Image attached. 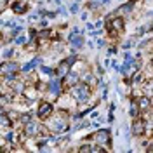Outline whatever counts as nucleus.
<instances>
[{"instance_id":"nucleus-16","label":"nucleus","mask_w":153,"mask_h":153,"mask_svg":"<svg viewBox=\"0 0 153 153\" xmlns=\"http://www.w3.org/2000/svg\"><path fill=\"white\" fill-rule=\"evenodd\" d=\"M137 111H139V105H137L136 101H132V103H131V115H132V117H136V115H137Z\"/></svg>"},{"instance_id":"nucleus-17","label":"nucleus","mask_w":153,"mask_h":153,"mask_svg":"<svg viewBox=\"0 0 153 153\" xmlns=\"http://www.w3.org/2000/svg\"><path fill=\"white\" fill-rule=\"evenodd\" d=\"M38 63H40V59H33V61H31V63H28V65L23 68V70H25V71H28V70H31L33 66H37Z\"/></svg>"},{"instance_id":"nucleus-26","label":"nucleus","mask_w":153,"mask_h":153,"mask_svg":"<svg viewBox=\"0 0 153 153\" xmlns=\"http://www.w3.org/2000/svg\"><path fill=\"white\" fill-rule=\"evenodd\" d=\"M150 152H153V146H152V148H150Z\"/></svg>"},{"instance_id":"nucleus-21","label":"nucleus","mask_w":153,"mask_h":153,"mask_svg":"<svg viewBox=\"0 0 153 153\" xmlns=\"http://www.w3.org/2000/svg\"><path fill=\"white\" fill-rule=\"evenodd\" d=\"M92 152H105V150H103V148H101V146H92Z\"/></svg>"},{"instance_id":"nucleus-11","label":"nucleus","mask_w":153,"mask_h":153,"mask_svg":"<svg viewBox=\"0 0 153 153\" xmlns=\"http://www.w3.org/2000/svg\"><path fill=\"white\" fill-rule=\"evenodd\" d=\"M76 82H78V76L75 73H68L65 76V85H76Z\"/></svg>"},{"instance_id":"nucleus-4","label":"nucleus","mask_w":153,"mask_h":153,"mask_svg":"<svg viewBox=\"0 0 153 153\" xmlns=\"http://www.w3.org/2000/svg\"><path fill=\"white\" fill-rule=\"evenodd\" d=\"M66 120L65 118H61V117H57V118H54V122L51 124V129L54 131V132H63V131H66Z\"/></svg>"},{"instance_id":"nucleus-18","label":"nucleus","mask_w":153,"mask_h":153,"mask_svg":"<svg viewBox=\"0 0 153 153\" xmlns=\"http://www.w3.org/2000/svg\"><path fill=\"white\" fill-rule=\"evenodd\" d=\"M10 122H9V118L5 117V113H2V127H9Z\"/></svg>"},{"instance_id":"nucleus-23","label":"nucleus","mask_w":153,"mask_h":153,"mask_svg":"<svg viewBox=\"0 0 153 153\" xmlns=\"http://www.w3.org/2000/svg\"><path fill=\"white\" fill-rule=\"evenodd\" d=\"M42 71H44V73H45V75H51V73H52V71H51V70H49V68H42Z\"/></svg>"},{"instance_id":"nucleus-12","label":"nucleus","mask_w":153,"mask_h":153,"mask_svg":"<svg viewBox=\"0 0 153 153\" xmlns=\"http://www.w3.org/2000/svg\"><path fill=\"white\" fill-rule=\"evenodd\" d=\"M49 92H51V94H54V96H57V94H59V82H57V80H54V82H51V87H49Z\"/></svg>"},{"instance_id":"nucleus-19","label":"nucleus","mask_w":153,"mask_h":153,"mask_svg":"<svg viewBox=\"0 0 153 153\" xmlns=\"http://www.w3.org/2000/svg\"><path fill=\"white\" fill-rule=\"evenodd\" d=\"M80 152H92L91 146H80Z\"/></svg>"},{"instance_id":"nucleus-24","label":"nucleus","mask_w":153,"mask_h":153,"mask_svg":"<svg viewBox=\"0 0 153 153\" xmlns=\"http://www.w3.org/2000/svg\"><path fill=\"white\" fill-rule=\"evenodd\" d=\"M10 54H12V51H5V52H4V57H9Z\"/></svg>"},{"instance_id":"nucleus-2","label":"nucleus","mask_w":153,"mask_h":153,"mask_svg":"<svg viewBox=\"0 0 153 153\" xmlns=\"http://www.w3.org/2000/svg\"><path fill=\"white\" fill-rule=\"evenodd\" d=\"M19 70V66L16 65V63H2V66H0V71H2V75L9 76V78H12V76L16 75V71Z\"/></svg>"},{"instance_id":"nucleus-3","label":"nucleus","mask_w":153,"mask_h":153,"mask_svg":"<svg viewBox=\"0 0 153 153\" xmlns=\"http://www.w3.org/2000/svg\"><path fill=\"white\" fill-rule=\"evenodd\" d=\"M94 139L97 144H108L110 143V131L108 129H99L94 134Z\"/></svg>"},{"instance_id":"nucleus-5","label":"nucleus","mask_w":153,"mask_h":153,"mask_svg":"<svg viewBox=\"0 0 153 153\" xmlns=\"http://www.w3.org/2000/svg\"><path fill=\"white\" fill-rule=\"evenodd\" d=\"M52 113V105L51 103H40V106H38V117L40 118H45V117H49V115Z\"/></svg>"},{"instance_id":"nucleus-15","label":"nucleus","mask_w":153,"mask_h":153,"mask_svg":"<svg viewBox=\"0 0 153 153\" xmlns=\"http://www.w3.org/2000/svg\"><path fill=\"white\" fill-rule=\"evenodd\" d=\"M144 92H146V96H152V97H153V80H152V82H148V84L144 85Z\"/></svg>"},{"instance_id":"nucleus-20","label":"nucleus","mask_w":153,"mask_h":153,"mask_svg":"<svg viewBox=\"0 0 153 153\" xmlns=\"http://www.w3.org/2000/svg\"><path fill=\"white\" fill-rule=\"evenodd\" d=\"M21 120H23L25 124H28V122H30V115H23V117H21Z\"/></svg>"},{"instance_id":"nucleus-7","label":"nucleus","mask_w":153,"mask_h":153,"mask_svg":"<svg viewBox=\"0 0 153 153\" xmlns=\"http://www.w3.org/2000/svg\"><path fill=\"white\" fill-rule=\"evenodd\" d=\"M143 132H144V122H143V120H134L132 134H134V136H141Z\"/></svg>"},{"instance_id":"nucleus-6","label":"nucleus","mask_w":153,"mask_h":153,"mask_svg":"<svg viewBox=\"0 0 153 153\" xmlns=\"http://www.w3.org/2000/svg\"><path fill=\"white\" fill-rule=\"evenodd\" d=\"M73 63H75V57L65 59V61H63V63H61V65L57 66V73H59V75H66V73H68V68L71 66Z\"/></svg>"},{"instance_id":"nucleus-25","label":"nucleus","mask_w":153,"mask_h":153,"mask_svg":"<svg viewBox=\"0 0 153 153\" xmlns=\"http://www.w3.org/2000/svg\"><path fill=\"white\" fill-rule=\"evenodd\" d=\"M5 5H7V0H2V9H5Z\"/></svg>"},{"instance_id":"nucleus-13","label":"nucleus","mask_w":153,"mask_h":153,"mask_svg":"<svg viewBox=\"0 0 153 153\" xmlns=\"http://www.w3.org/2000/svg\"><path fill=\"white\" fill-rule=\"evenodd\" d=\"M137 105H139L141 110L146 111V110H150V99H148V97H143V99H139V103H137Z\"/></svg>"},{"instance_id":"nucleus-1","label":"nucleus","mask_w":153,"mask_h":153,"mask_svg":"<svg viewBox=\"0 0 153 153\" xmlns=\"http://www.w3.org/2000/svg\"><path fill=\"white\" fill-rule=\"evenodd\" d=\"M71 94L75 96V99L78 103H85L87 99H89V87L87 85H73L71 89Z\"/></svg>"},{"instance_id":"nucleus-10","label":"nucleus","mask_w":153,"mask_h":153,"mask_svg":"<svg viewBox=\"0 0 153 153\" xmlns=\"http://www.w3.org/2000/svg\"><path fill=\"white\" fill-rule=\"evenodd\" d=\"M38 131H40V127H38L37 124H33V122H28L26 129H25V134H26V136H35Z\"/></svg>"},{"instance_id":"nucleus-8","label":"nucleus","mask_w":153,"mask_h":153,"mask_svg":"<svg viewBox=\"0 0 153 153\" xmlns=\"http://www.w3.org/2000/svg\"><path fill=\"white\" fill-rule=\"evenodd\" d=\"M26 9H28L26 2H12V10L16 14H23V12H26Z\"/></svg>"},{"instance_id":"nucleus-14","label":"nucleus","mask_w":153,"mask_h":153,"mask_svg":"<svg viewBox=\"0 0 153 153\" xmlns=\"http://www.w3.org/2000/svg\"><path fill=\"white\" fill-rule=\"evenodd\" d=\"M80 35V33H78ZM78 35H75V37H70V42L75 45V47H80L82 44H84V40H82V37H78Z\"/></svg>"},{"instance_id":"nucleus-22","label":"nucleus","mask_w":153,"mask_h":153,"mask_svg":"<svg viewBox=\"0 0 153 153\" xmlns=\"http://www.w3.org/2000/svg\"><path fill=\"white\" fill-rule=\"evenodd\" d=\"M25 40H26L25 37H19V38H16V44H25Z\"/></svg>"},{"instance_id":"nucleus-9","label":"nucleus","mask_w":153,"mask_h":153,"mask_svg":"<svg viewBox=\"0 0 153 153\" xmlns=\"http://www.w3.org/2000/svg\"><path fill=\"white\" fill-rule=\"evenodd\" d=\"M110 28L113 30L115 33H117V31H120V30L124 28V19H120V18H115L113 21L110 23Z\"/></svg>"}]
</instances>
